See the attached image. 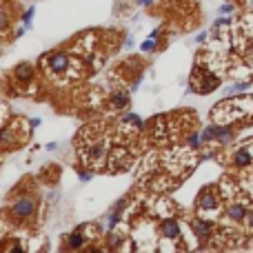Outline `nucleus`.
<instances>
[{"label":"nucleus","instance_id":"obj_1","mask_svg":"<svg viewBox=\"0 0 253 253\" xmlns=\"http://www.w3.org/2000/svg\"><path fill=\"white\" fill-rule=\"evenodd\" d=\"M29 182H32V178L22 180V185L9 195V200L2 209V216L7 218V222L18 229L33 227L38 220V211H40V195L36 193V189L29 187Z\"/></svg>","mask_w":253,"mask_h":253},{"label":"nucleus","instance_id":"obj_2","mask_svg":"<svg viewBox=\"0 0 253 253\" xmlns=\"http://www.w3.org/2000/svg\"><path fill=\"white\" fill-rule=\"evenodd\" d=\"M32 120L27 118H11L2 129H0V151L7 153V151H18L22 149L29 138H32Z\"/></svg>","mask_w":253,"mask_h":253},{"label":"nucleus","instance_id":"obj_3","mask_svg":"<svg viewBox=\"0 0 253 253\" xmlns=\"http://www.w3.org/2000/svg\"><path fill=\"white\" fill-rule=\"evenodd\" d=\"M195 211H198V216H202V218L218 216L222 211V195H220V189H218L216 185L205 187V189L198 193V198H195Z\"/></svg>","mask_w":253,"mask_h":253},{"label":"nucleus","instance_id":"obj_4","mask_svg":"<svg viewBox=\"0 0 253 253\" xmlns=\"http://www.w3.org/2000/svg\"><path fill=\"white\" fill-rule=\"evenodd\" d=\"M220 84V78L216 74H211L209 69H205L202 64H195V69L191 71V89L195 94L206 95L209 91H213Z\"/></svg>","mask_w":253,"mask_h":253},{"label":"nucleus","instance_id":"obj_5","mask_svg":"<svg viewBox=\"0 0 253 253\" xmlns=\"http://www.w3.org/2000/svg\"><path fill=\"white\" fill-rule=\"evenodd\" d=\"M71 63H74V58L63 49H56V51L42 56V64L47 67V71H51V76H67Z\"/></svg>","mask_w":253,"mask_h":253},{"label":"nucleus","instance_id":"obj_6","mask_svg":"<svg viewBox=\"0 0 253 253\" xmlns=\"http://www.w3.org/2000/svg\"><path fill=\"white\" fill-rule=\"evenodd\" d=\"M253 140H247L242 142L237 149H233L231 156H229V164L236 169H249L253 167Z\"/></svg>","mask_w":253,"mask_h":253},{"label":"nucleus","instance_id":"obj_7","mask_svg":"<svg viewBox=\"0 0 253 253\" xmlns=\"http://www.w3.org/2000/svg\"><path fill=\"white\" fill-rule=\"evenodd\" d=\"M158 236L162 237V240L178 242L180 237H182V231H180L178 220H174V218H162V220L158 222Z\"/></svg>","mask_w":253,"mask_h":253},{"label":"nucleus","instance_id":"obj_8","mask_svg":"<svg viewBox=\"0 0 253 253\" xmlns=\"http://www.w3.org/2000/svg\"><path fill=\"white\" fill-rule=\"evenodd\" d=\"M11 78L16 80L18 84H22V87H27V84H32L33 78H36V67H33L32 63H20L14 67V71H11Z\"/></svg>","mask_w":253,"mask_h":253},{"label":"nucleus","instance_id":"obj_9","mask_svg":"<svg viewBox=\"0 0 253 253\" xmlns=\"http://www.w3.org/2000/svg\"><path fill=\"white\" fill-rule=\"evenodd\" d=\"M247 213H249V206L244 205V202L229 200L227 205H224V218H227V220H231V222H236V224L244 222Z\"/></svg>","mask_w":253,"mask_h":253},{"label":"nucleus","instance_id":"obj_10","mask_svg":"<svg viewBox=\"0 0 253 253\" xmlns=\"http://www.w3.org/2000/svg\"><path fill=\"white\" fill-rule=\"evenodd\" d=\"M129 91L126 89H116L113 94H109V107L113 111H122V109H126L129 107Z\"/></svg>","mask_w":253,"mask_h":253},{"label":"nucleus","instance_id":"obj_11","mask_svg":"<svg viewBox=\"0 0 253 253\" xmlns=\"http://www.w3.org/2000/svg\"><path fill=\"white\" fill-rule=\"evenodd\" d=\"M14 27V16L7 7H0V33H7Z\"/></svg>","mask_w":253,"mask_h":253},{"label":"nucleus","instance_id":"obj_12","mask_svg":"<svg viewBox=\"0 0 253 253\" xmlns=\"http://www.w3.org/2000/svg\"><path fill=\"white\" fill-rule=\"evenodd\" d=\"M122 240H125V236H122V233L111 231V233H107L105 244H107V249H120L122 247Z\"/></svg>","mask_w":253,"mask_h":253},{"label":"nucleus","instance_id":"obj_13","mask_svg":"<svg viewBox=\"0 0 253 253\" xmlns=\"http://www.w3.org/2000/svg\"><path fill=\"white\" fill-rule=\"evenodd\" d=\"M244 224H247L249 229H253V209H249L247 218H244Z\"/></svg>","mask_w":253,"mask_h":253},{"label":"nucleus","instance_id":"obj_14","mask_svg":"<svg viewBox=\"0 0 253 253\" xmlns=\"http://www.w3.org/2000/svg\"><path fill=\"white\" fill-rule=\"evenodd\" d=\"M33 11H36V9H33V7H32V9H27V14H25V16H22V22H25V25H29V20H32V18H33Z\"/></svg>","mask_w":253,"mask_h":253},{"label":"nucleus","instance_id":"obj_15","mask_svg":"<svg viewBox=\"0 0 253 253\" xmlns=\"http://www.w3.org/2000/svg\"><path fill=\"white\" fill-rule=\"evenodd\" d=\"M156 0H138V5H142V7H149V5H153Z\"/></svg>","mask_w":253,"mask_h":253},{"label":"nucleus","instance_id":"obj_16","mask_svg":"<svg viewBox=\"0 0 253 253\" xmlns=\"http://www.w3.org/2000/svg\"><path fill=\"white\" fill-rule=\"evenodd\" d=\"M233 7L231 5H222V14H229V11H231Z\"/></svg>","mask_w":253,"mask_h":253},{"label":"nucleus","instance_id":"obj_17","mask_svg":"<svg viewBox=\"0 0 253 253\" xmlns=\"http://www.w3.org/2000/svg\"><path fill=\"white\" fill-rule=\"evenodd\" d=\"M0 249H2V242H0Z\"/></svg>","mask_w":253,"mask_h":253}]
</instances>
